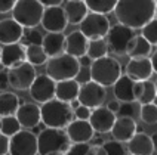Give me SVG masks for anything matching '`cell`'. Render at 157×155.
I'll list each match as a JSON object with an SVG mask.
<instances>
[{
  "label": "cell",
  "mask_w": 157,
  "mask_h": 155,
  "mask_svg": "<svg viewBox=\"0 0 157 155\" xmlns=\"http://www.w3.org/2000/svg\"><path fill=\"white\" fill-rule=\"evenodd\" d=\"M154 9L156 0H117L114 13L119 24L136 30L154 18Z\"/></svg>",
  "instance_id": "1"
},
{
  "label": "cell",
  "mask_w": 157,
  "mask_h": 155,
  "mask_svg": "<svg viewBox=\"0 0 157 155\" xmlns=\"http://www.w3.org/2000/svg\"><path fill=\"white\" fill-rule=\"evenodd\" d=\"M71 142L64 129L40 130L37 135V154L39 155H65Z\"/></svg>",
  "instance_id": "2"
},
{
  "label": "cell",
  "mask_w": 157,
  "mask_h": 155,
  "mask_svg": "<svg viewBox=\"0 0 157 155\" xmlns=\"http://www.w3.org/2000/svg\"><path fill=\"white\" fill-rule=\"evenodd\" d=\"M42 123L51 129H65L74 118V112L70 103H65L58 99L42 103L40 106Z\"/></svg>",
  "instance_id": "3"
},
{
  "label": "cell",
  "mask_w": 157,
  "mask_h": 155,
  "mask_svg": "<svg viewBox=\"0 0 157 155\" xmlns=\"http://www.w3.org/2000/svg\"><path fill=\"white\" fill-rule=\"evenodd\" d=\"M89 74L92 81L101 84L102 87L113 86L117 78L122 76V67L117 59L107 55L104 58L92 61L89 67Z\"/></svg>",
  "instance_id": "4"
},
{
  "label": "cell",
  "mask_w": 157,
  "mask_h": 155,
  "mask_svg": "<svg viewBox=\"0 0 157 155\" xmlns=\"http://www.w3.org/2000/svg\"><path fill=\"white\" fill-rule=\"evenodd\" d=\"M44 65H46V76H49L55 83L64 80H73L77 77L80 71L78 59L67 53H61L58 56L49 58Z\"/></svg>",
  "instance_id": "5"
},
{
  "label": "cell",
  "mask_w": 157,
  "mask_h": 155,
  "mask_svg": "<svg viewBox=\"0 0 157 155\" xmlns=\"http://www.w3.org/2000/svg\"><path fill=\"white\" fill-rule=\"evenodd\" d=\"M44 8L37 0H17L12 9V19L22 28H34L40 24Z\"/></svg>",
  "instance_id": "6"
},
{
  "label": "cell",
  "mask_w": 157,
  "mask_h": 155,
  "mask_svg": "<svg viewBox=\"0 0 157 155\" xmlns=\"http://www.w3.org/2000/svg\"><path fill=\"white\" fill-rule=\"evenodd\" d=\"M133 37H135V31L129 27L123 25V24H116V25L110 27L108 33L105 35L108 52H113L117 56L126 55L128 44Z\"/></svg>",
  "instance_id": "7"
},
{
  "label": "cell",
  "mask_w": 157,
  "mask_h": 155,
  "mask_svg": "<svg viewBox=\"0 0 157 155\" xmlns=\"http://www.w3.org/2000/svg\"><path fill=\"white\" fill-rule=\"evenodd\" d=\"M110 21L105 15L89 12L85 19L80 22V33L86 37L87 40L95 39H105V35L110 30Z\"/></svg>",
  "instance_id": "8"
},
{
  "label": "cell",
  "mask_w": 157,
  "mask_h": 155,
  "mask_svg": "<svg viewBox=\"0 0 157 155\" xmlns=\"http://www.w3.org/2000/svg\"><path fill=\"white\" fill-rule=\"evenodd\" d=\"M36 76V68L28 64V62H22L17 67H12L8 69V83L9 86L15 90H28L31 83L34 81Z\"/></svg>",
  "instance_id": "9"
},
{
  "label": "cell",
  "mask_w": 157,
  "mask_h": 155,
  "mask_svg": "<svg viewBox=\"0 0 157 155\" xmlns=\"http://www.w3.org/2000/svg\"><path fill=\"white\" fill-rule=\"evenodd\" d=\"M9 155H37V136L30 130H19L9 138Z\"/></svg>",
  "instance_id": "10"
},
{
  "label": "cell",
  "mask_w": 157,
  "mask_h": 155,
  "mask_svg": "<svg viewBox=\"0 0 157 155\" xmlns=\"http://www.w3.org/2000/svg\"><path fill=\"white\" fill-rule=\"evenodd\" d=\"M105 98H107V90L105 87H102L101 84H98L95 81H87L80 84V90H78L77 101L80 102V105H85L90 109H95L102 106Z\"/></svg>",
  "instance_id": "11"
},
{
  "label": "cell",
  "mask_w": 157,
  "mask_h": 155,
  "mask_svg": "<svg viewBox=\"0 0 157 155\" xmlns=\"http://www.w3.org/2000/svg\"><path fill=\"white\" fill-rule=\"evenodd\" d=\"M55 86L56 83L52 78L46 74H39L36 76L34 81L30 86V96L33 98V101L39 103H44L55 99Z\"/></svg>",
  "instance_id": "12"
},
{
  "label": "cell",
  "mask_w": 157,
  "mask_h": 155,
  "mask_svg": "<svg viewBox=\"0 0 157 155\" xmlns=\"http://www.w3.org/2000/svg\"><path fill=\"white\" fill-rule=\"evenodd\" d=\"M40 24L48 33H62L67 28V18L61 6L44 8Z\"/></svg>",
  "instance_id": "13"
},
{
  "label": "cell",
  "mask_w": 157,
  "mask_h": 155,
  "mask_svg": "<svg viewBox=\"0 0 157 155\" xmlns=\"http://www.w3.org/2000/svg\"><path fill=\"white\" fill-rule=\"evenodd\" d=\"M124 74L133 81H145L154 74L150 58H131L126 64Z\"/></svg>",
  "instance_id": "14"
},
{
  "label": "cell",
  "mask_w": 157,
  "mask_h": 155,
  "mask_svg": "<svg viewBox=\"0 0 157 155\" xmlns=\"http://www.w3.org/2000/svg\"><path fill=\"white\" fill-rule=\"evenodd\" d=\"M116 114L111 112L110 109H107L105 106H99L95 108L90 112V117H89V124L92 126V129L95 133L98 135H105V133H110V130L113 127L114 121H116Z\"/></svg>",
  "instance_id": "15"
},
{
  "label": "cell",
  "mask_w": 157,
  "mask_h": 155,
  "mask_svg": "<svg viewBox=\"0 0 157 155\" xmlns=\"http://www.w3.org/2000/svg\"><path fill=\"white\" fill-rule=\"evenodd\" d=\"M15 117L19 121L21 127L30 130L36 129L40 123H42V117H40V106H37L33 102H22L19 105V108L15 112Z\"/></svg>",
  "instance_id": "16"
},
{
  "label": "cell",
  "mask_w": 157,
  "mask_h": 155,
  "mask_svg": "<svg viewBox=\"0 0 157 155\" xmlns=\"http://www.w3.org/2000/svg\"><path fill=\"white\" fill-rule=\"evenodd\" d=\"M65 133L71 143H89L95 136V131L89 121L83 120H73L65 127Z\"/></svg>",
  "instance_id": "17"
},
{
  "label": "cell",
  "mask_w": 157,
  "mask_h": 155,
  "mask_svg": "<svg viewBox=\"0 0 157 155\" xmlns=\"http://www.w3.org/2000/svg\"><path fill=\"white\" fill-rule=\"evenodd\" d=\"M25 62V46L22 43L5 44L2 47L0 55V65L5 68H12L19 64Z\"/></svg>",
  "instance_id": "18"
},
{
  "label": "cell",
  "mask_w": 157,
  "mask_h": 155,
  "mask_svg": "<svg viewBox=\"0 0 157 155\" xmlns=\"http://www.w3.org/2000/svg\"><path fill=\"white\" fill-rule=\"evenodd\" d=\"M111 136L117 142H129L136 133V121L131 117H117L110 130Z\"/></svg>",
  "instance_id": "19"
},
{
  "label": "cell",
  "mask_w": 157,
  "mask_h": 155,
  "mask_svg": "<svg viewBox=\"0 0 157 155\" xmlns=\"http://www.w3.org/2000/svg\"><path fill=\"white\" fill-rule=\"evenodd\" d=\"M22 35H24V28L12 18H6L0 21V43L2 44L19 43Z\"/></svg>",
  "instance_id": "20"
},
{
  "label": "cell",
  "mask_w": 157,
  "mask_h": 155,
  "mask_svg": "<svg viewBox=\"0 0 157 155\" xmlns=\"http://www.w3.org/2000/svg\"><path fill=\"white\" fill-rule=\"evenodd\" d=\"M87 40L85 35L82 34L80 31H73L65 37V49L64 53L70 55L73 58H82L83 55H86V49H87Z\"/></svg>",
  "instance_id": "21"
},
{
  "label": "cell",
  "mask_w": 157,
  "mask_h": 155,
  "mask_svg": "<svg viewBox=\"0 0 157 155\" xmlns=\"http://www.w3.org/2000/svg\"><path fill=\"white\" fill-rule=\"evenodd\" d=\"M133 86H135V81L128 77L126 74H122L117 78V81L113 84V93L116 101H119L120 103L135 102Z\"/></svg>",
  "instance_id": "22"
},
{
  "label": "cell",
  "mask_w": 157,
  "mask_h": 155,
  "mask_svg": "<svg viewBox=\"0 0 157 155\" xmlns=\"http://www.w3.org/2000/svg\"><path fill=\"white\" fill-rule=\"evenodd\" d=\"M154 145L151 136L147 133H135L133 138L128 142V151L132 155H153L154 154Z\"/></svg>",
  "instance_id": "23"
},
{
  "label": "cell",
  "mask_w": 157,
  "mask_h": 155,
  "mask_svg": "<svg viewBox=\"0 0 157 155\" xmlns=\"http://www.w3.org/2000/svg\"><path fill=\"white\" fill-rule=\"evenodd\" d=\"M42 47L48 55V58L61 55L65 49V35L62 33H48L46 35H43Z\"/></svg>",
  "instance_id": "24"
},
{
  "label": "cell",
  "mask_w": 157,
  "mask_h": 155,
  "mask_svg": "<svg viewBox=\"0 0 157 155\" xmlns=\"http://www.w3.org/2000/svg\"><path fill=\"white\" fill-rule=\"evenodd\" d=\"M62 9H64V13L67 18V22L73 24V25L80 24L85 19V17L89 13L85 0H68L67 5Z\"/></svg>",
  "instance_id": "25"
},
{
  "label": "cell",
  "mask_w": 157,
  "mask_h": 155,
  "mask_svg": "<svg viewBox=\"0 0 157 155\" xmlns=\"http://www.w3.org/2000/svg\"><path fill=\"white\" fill-rule=\"evenodd\" d=\"M80 84L73 78V80H64L58 81L55 86V99L62 101L65 103H70L71 101L77 99Z\"/></svg>",
  "instance_id": "26"
},
{
  "label": "cell",
  "mask_w": 157,
  "mask_h": 155,
  "mask_svg": "<svg viewBox=\"0 0 157 155\" xmlns=\"http://www.w3.org/2000/svg\"><path fill=\"white\" fill-rule=\"evenodd\" d=\"M133 96H135V102H138L140 105L153 103L157 96L154 83H151L150 80H145V81H135Z\"/></svg>",
  "instance_id": "27"
},
{
  "label": "cell",
  "mask_w": 157,
  "mask_h": 155,
  "mask_svg": "<svg viewBox=\"0 0 157 155\" xmlns=\"http://www.w3.org/2000/svg\"><path fill=\"white\" fill-rule=\"evenodd\" d=\"M151 50H153V46L142 35H135L128 44L126 55L129 58H148Z\"/></svg>",
  "instance_id": "28"
},
{
  "label": "cell",
  "mask_w": 157,
  "mask_h": 155,
  "mask_svg": "<svg viewBox=\"0 0 157 155\" xmlns=\"http://www.w3.org/2000/svg\"><path fill=\"white\" fill-rule=\"evenodd\" d=\"M21 105V101L12 92H2L0 93V117L15 115L17 109Z\"/></svg>",
  "instance_id": "29"
},
{
  "label": "cell",
  "mask_w": 157,
  "mask_h": 155,
  "mask_svg": "<svg viewBox=\"0 0 157 155\" xmlns=\"http://www.w3.org/2000/svg\"><path fill=\"white\" fill-rule=\"evenodd\" d=\"M48 55L44 53L42 44H28L25 46V62L31 64L33 67L44 65L48 62Z\"/></svg>",
  "instance_id": "30"
},
{
  "label": "cell",
  "mask_w": 157,
  "mask_h": 155,
  "mask_svg": "<svg viewBox=\"0 0 157 155\" xmlns=\"http://www.w3.org/2000/svg\"><path fill=\"white\" fill-rule=\"evenodd\" d=\"M108 55V46L105 39H95V40H89L87 42L86 56H89L92 61L104 58Z\"/></svg>",
  "instance_id": "31"
},
{
  "label": "cell",
  "mask_w": 157,
  "mask_h": 155,
  "mask_svg": "<svg viewBox=\"0 0 157 155\" xmlns=\"http://www.w3.org/2000/svg\"><path fill=\"white\" fill-rule=\"evenodd\" d=\"M85 3H86L89 12L107 15L114 10L117 0H85Z\"/></svg>",
  "instance_id": "32"
},
{
  "label": "cell",
  "mask_w": 157,
  "mask_h": 155,
  "mask_svg": "<svg viewBox=\"0 0 157 155\" xmlns=\"http://www.w3.org/2000/svg\"><path fill=\"white\" fill-rule=\"evenodd\" d=\"M19 130H22L19 121L17 120L15 115H9V117H0V133L12 138L15 133H18Z\"/></svg>",
  "instance_id": "33"
},
{
  "label": "cell",
  "mask_w": 157,
  "mask_h": 155,
  "mask_svg": "<svg viewBox=\"0 0 157 155\" xmlns=\"http://www.w3.org/2000/svg\"><path fill=\"white\" fill-rule=\"evenodd\" d=\"M140 117L145 124H156L157 123V105H154V103L141 105Z\"/></svg>",
  "instance_id": "34"
},
{
  "label": "cell",
  "mask_w": 157,
  "mask_h": 155,
  "mask_svg": "<svg viewBox=\"0 0 157 155\" xmlns=\"http://www.w3.org/2000/svg\"><path fill=\"white\" fill-rule=\"evenodd\" d=\"M141 30H142V34L141 35L151 46H157V19L156 18H153L150 22H147Z\"/></svg>",
  "instance_id": "35"
},
{
  "label": "cell",
  "mask_w": 157,
  "mask_h": 155,
  "mask_svg": "<svg viewBox=\"0 0 157 155\" xmlns=\"http://www.w3.org/2000/svg\"><path fill=\"white\" fill-rule=\"evenodd\" d=\"M42 42H43V35L34 28H30L27 33L24 31V35H22L19 43H22L24 46H28V44H42Z\"/></svg>",
  "instance_id": "36"
},
{
  "label": "cell",
  "mask_w": 157,
  "mask_h": 155,
  "mask_svg": "<svg viewBox=\"0 0 157 155\" xmlns=\"http://www.w3.org/2000/svg\"><path fill=\"white\" fill-rule=\"evenodd\" d=\"M102 148L105 149L107 155H126V149L120 142L117 140H105L102 143Z\"/></svg>",
  "instance_id": "37"
},
{
  "label": "cell",
  "mask_w": 157,
  "mask_h": 155,
  "mask_svg": "<svg viewBox=\"0 0 157 155\" xmlns=\"http://www.w3.org/2000/svg\"><path fill=\"white\" fill-rule=\"evenodd\" d=\"M135 106H133V102H126V103H120V108H119V117H131L133 118V115H135Z\"/></svg>",
  "instance_id": "38"
},
{
  "label": "cell",
  "mask_w": 157,
  "mask_h": 155,
  "mask_svg": "<svg viewBox=\"0 0 157 155\" xmlns=\"http://www.w3.org/2000/svg\"><path fill=\"white\" fill-rule=\"evenodd\" d=\"M87 148H89L87 143H71L65 155H86Z\"/></svg>",
  "instance_id": "39"
},
{
  "label": "cell",
  "mask_w": 157,
  "mask_h": 155,
  "mask_svg": "<svg viewBox=\"0 0 157 155\" xmlns=\"http://www.w3.org/2000/svg\"><path fill=\"white\" fill-rule=\"evenodd\" d=\"M74 117H76V120H83V121H87L89 120V117H90V112L92 109L90 108H87L85 105H80L78 108L74 109Z\"/></svg>",
  "instance_id": "40"
},
{
  "label": "cell",
  "mask_w": 157,
  "mask_h": 155,
  "mask_svg": "<svg viewBox=\"0 0 157 155\" xmlns=\"http://www.w3.org/2000/svg\"><path fill=\"white\" fill-rule=\"evenodd\" d=\"M76 81H77L78 84L82 83H87V81H90V74H89V68H83V67H80V71H78L77 77L74 78Z\"/></svg>",
  "instance_id": "41"
},
{
  "label": "cell",
  "mask_w": 157,
  "mask_h": 155,
  "mask_svg": "<svg viewBox=\"0 0 157 155\" xmlns=\"http://www.w3.org/2000/svg\"><path fill=\"white\" fill-rule=\"evenodd\" d=\"M17 0H0V13H8L15 6Z\"/></svg>",
  "instance_id": "42"
},
{
  "label": "cell",
  "mask_w": 157,
  "mask_h": 155,
  "mask_svg": "<svg viewBox=\"0 0 157 155\" xmlns=\"http://www.w3.org/2000/svg\"><path fill=\"white\" fill-rule=\"evenodd\" d=\"M9 154V138L0 133V155Z\"/></svg>",
  "instance_id": "43"
},
{
  "label": "cell",
  "mask_w": 157,
  "mask_h": 155,
  "mask_svg": "<svg viewBox=\"0 0 157 155\" xmlns=\"http://www.w3.org/2000/svg\"><path fill=\"white\" fill-rule=\"evenodd\" d=\"M86 155H107L102 145H89Z\"/></svg>",
  "instance_id": "44"
},
{
  "label": "cell",
  "mask_w": 157,
  "mask_h": 155,
  "mask_svg": "<svg viewBox=\"0 0 157 155\" xmlns=\"http://www.w3.org/2000/svg\"><path fill=\"white\" fill-rule=\"evenodd\" d=\"M43 8H51V6H59L62 0H37Z\"/></svg>",
  "instance_id": "45"
},
{
  "label": "cell",
  "mask_w": 157,
  "mask_h": 155,
  "mask_svg": "<svg viewBox=\"0 0 157 155\" xmlns=\"http://www.w3.org/2000/svg\"><path fill=\"white\" fill-rule=\"evenodd\" d=\"M107 109H110L111 112H114V114H117V111H119V108H120V102L119 101H116V99H113V101H110V102L107 103V106H105Z\"/></svg>",
  "instance_id": "46"
},
{
  "label": "cell",
  "mask_w": 157,
  "mask_h": 155,
  "mask_svg": "<svg viewBox=\"0 0 157 155\" xmlns=\"http://www.w3.org/2000/svg\"><path fill=\"white\" fill-rule=\"evenodd\" d=\"M8 86V71H0V89H6Z\"/></svg>",
  "instance_id": "47"
},
{
  "label": "cell",
  "mask_w": 157,
  "mask_h": 155,
  "mask_svg": "<svg viewBox=\"0 0 157 155\" xmlns=\"http://www.w3.org/2000/svg\"><path fill=\"white\" fill-rule=\"evenodd\" d=\"M78 64H80V67H83V68H89L90 67V64H92V59L86 56V55H83L82 58H78Z\"/></svg>",
  "instance_id": "48"
},
{
  "label": "cell",
  "mask_w": 157,
  "mask_h": 155,
  "mask_svg": "<svg viewBox=\"0 0 157 155\" xmlns=\"http://www.w3.org/2000/svg\"><path fill=\"white\" fill-rule=\"evenodd\" d=\"M150 61H151V65H153V71L157 74V50L153 52V55H151Z\"/></svg>",
  "instance_id": "49"
},
{
  "label": "cell",
  "mask_w": 157,
  "mask_h": 155,
  "mask_svg": "<svg viewBox=\"0 0 157 155\" xmlns=\"http://www.w3.org/2000/svg\"><path fill=\"white\" fill-rule=\"evenodd\" d=\"M70 106H71V109L74 111L76 108H78V106H80V102H78L77 99H74V101H71V102H70Z\"/></svg>",
  "instance_id": "50"
},
{
  "label": "cell",
  "mask_w": 157,
  "mask_h": 155,
  "mask_svg": "<svg viewBox=\"0 0 157 155\" xmlns=\"http://www.w3.org/2000/svg\"><path fill=\"white\" fill-rule=\"evenodd\" d=\"M151 140H153V145H154V148H157V133H154V135L151 136Z\"/></svg>",
  "instance_id": "51"
},
{
  "label": "cell",
  "mask_w": 157,
  "mask_h": 155,
  "mask_svg": "<svg viewBox=\"0 0 157 155\" xmlns=\"http://www.w3.org/2000/svg\"><path fill=\"white\" fill-rule=\"evenodd\" d=\"M154 17H156V19H157V2H156V9H154Z\"/></svg>",
  "instance_id": "52"
},
{
  "label": "cell",
  "mask_w": 157,
  "mask_h": 155,
  "mask_svg": "<svg viewBox=\"0 0 157 155\" xmlns=\"http://www.w3.org/2000/svg\"><path fill=\"white\" fill-rule=\"evenodd\" d=\"M154 86H156V92H157V81H156V83H154Z\"/></svg>",
  "instance_id": "53"
},
{
  "label": "cell",
  "mask_w": 157,
  "mask_h": 155,
  "mask_svg": "<svg viewBox=\"0 0 157 155\" xmlns=\"http://www.w3.org/2000/svg\"><path fill=\"white\" fill-rule=\"evenodd\" d=\"M0 55H2V47H0Z\"/></svg>",
  "instance_id": "54"
},
{
  "label": "cell",
  "mask_w": 157,
  "mask_h": 155,
  "mask_svg": "<svg viewBox=\"0 0 157 155\" xmlns=\"http://www.w3.org/2000/svg\"><path fill=\"white\" fill-rule=\"evenodd\" d=\"M156 155H157V152H156Z\"/></svg>",
  "instance_id": "55"
},
{
  "label": "cell",
  "mask_w": 157,
  "mask_h": 155,
  "mask_svg": "<svg viewBox=\"0 0 157 155\" xmlns=\"http://www.w3.org/2000/svg\"><path fill=\"white\" fill-rule=\"evenodd\" d=\"M129 155H132V154H129Z\"/></svg>",
  "instance_id": "56"
}]
</instances>
